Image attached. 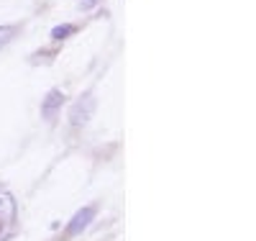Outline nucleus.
<instances>
[{
  "label": "nucleus",
  "instance_id": "nucleus-1",
  "mask_svg": "<svg viewBox=\"0 0 256 241\" xmlns=\"http://www.w3.org/2000/svg\"><path fill=\"white\" fill-rule=\"evenodd\" d=\"M95 215H98V205H95V203H92V205H82V208L70 218V223H67V228H64V233H62L59 241H70V238H74V236H82V231H88L90 223L95 221Z\"/></svg>",
  "mask_w": 256,
  "mask_h": 241
},
{
  "label": "nucleus",
  "instance_id": "nucleus-2",
  "mask_svg": "<svg viewBox=\"0 0 256 241\" xmlns=\"http://www.w3.org/2000/svg\"><path fill=\"white\" fill-rule=\"evenodd\" d=\"M95 95L92 93H84V95H80L74 103H72V108H70V126L72 128H80V126H84L90 118H92V113H95Z\"/></svg>",
  "mask_w": 256,
  "mask_h": 241
},
{
  "label": "nucleus",
  "instance_id": "nucleus-3",
  "mask_svg": "<svg viewBox=\"0 0 256 241\" xmlns=\"http://www.w3.org/2000/svg\"><path fill=\"white\" fill-rule=\"evenodd\" d=\"M64 100H67V95H64L59 87H52V90L46 93V98L41 100V118H44V121H54L56 113L62 111Z\"/></svg>",
  "mask_w": 256,
  "mask_h": 241
},
{
  "label": "nucleus",
  "instance_id": "nucleus-4",
  "mask_svg": "<svg viewBox=\"0 0 256 241\" xmlns=\"http://www.w3.org/2000/svg\"><path fill=\"white\" fill-rule=\"evenodd\" d=\"M0 218H3L6 223H10L16 218V200L8 192H0Z\"/></svg>",
  "mask_w": 256,
  "mask_h": 241
},
{
  "label": "nucleus",
  "instance_id": "nucleus-5",
  "mask_svg": "<svg viewBox=\"0 0 256 241\" xmlns=\"http://www.w3.org/2000/svg\"><path fill=\"white\" fill-rule=\"evenodd\" d=\"M74 34H77V26L74 24H56L49 36H52V41H64V39H70Z\"/></svg>",
  "mask_w": 256,
  "mask_h": 241
},
{
  "label": "nucleus",
  "instance_id": "nucleus-6",
  "mask_svg": "<svg viewBox=\"0 0 256 241\" xmlns=\"http://www.w3.org/2000/svg\"><path fill=\"white\" fill-rule=\"evenodd\" d=\"M18 34V26L16 24H8V26H0V49L8 47V44L13 41V36Z\"/></svg>",
  "mask_w": 256,
  "mask_h": 241
},
{
  "label": "nucleus",
  "instance_id": "nucleus-7",
  "mask_svg": "<svg viewBox=\"0 0 256 241\" xmlns=\"http://www.w3.org/2000/svg\"><path fill=\"white\" fill-rule=\"evenodd\" d=\"M95 3H98V0H80V8H82V11H90Z\"/></svg>",
  "mask_w": 256,
  "mask_h": 241
},
{
  "label": "nucleus",
  "instance_id": "nucleus-8",
  "mask_svg": "<svg viewBox=\"0 0 256 241\" xmlns=\"http://www.w3.org/2000/svg\"><path fill=\"white\" fill-rule=\"evenodd\" d=\"M6 231V221H3V218H0V233H3Z\"/></svg>",
  "mask_w": 256,
  "mask_h": 241
}]
</instances>
